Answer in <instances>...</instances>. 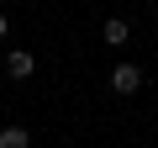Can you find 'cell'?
Listing matches in <instances>:
<instances>
[{"label":"cell","instance_id":"obj_5","mask_svg":"<svg viewBox=\"0 0 158 148\" xmlns=\"http://www.w3.org/2000/svg\"><path fill=\"white\" fill-rule=\"evenodd\" d=\"M6 32H11V21H6V11H0V37H6Z\"/></svg>","mask_w":158,"mask_h":148},{"label":"cell","instance_id":"obj_4","mask_svg":"<svg viewBox=\"0 0 158 148\" xmlns=\"http://www.w3.org/2000/svg\"><path fill=\"white\" fill-rule=\"evenodd\" d=\"M0 148H32L27 127H0Z\"/></svg>","mask_w":158,"mask_h":148},{"label":"cell","instance_id":"obj_3","mask_svg":"<svg viewBox=\"0 0 158 148\" xmlns=\"http://www.w3.org/2000/svg\"><path fill=\"white\" fill-rule=\"evenodd\" d=\"M127 32H132V27H127V16H111V21L100 27V37H106L111 48H127Z\"/></svg>","mask_w":158,"mask_h":148},{"label":"cell","instance_id":"obj_2","mask_svg":"<svg viewBox=\"0 0 158 148\" xmlns=\"http://www.w3.org/2000/svg\"><path fill=\"white\" fill-rule=\"evenodd\" d=\"M32 69H37V58H32L27 48H11V53H6V74H11V80H27Z\"/></svg>","mask_w":158,"mask_h":148},{"label":"cell","instance_id":"obj_1","mask_svg":"<svg viewBox=\"0 0 158 148\" xmlns=\"http://www.w3.org/2000/svg\"><path fill=\"white\" fill-rule=\"evenodd\" d=\"M111 90H116V95H137V90H142V69H137V63H116V69H111Z\"/></svg>","mask_w":158,"mask_h":148}]
</instances>
